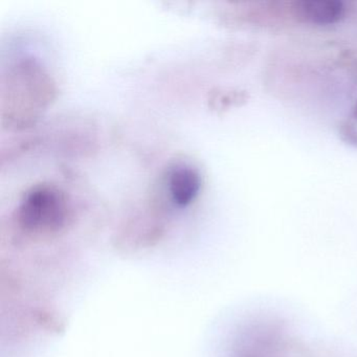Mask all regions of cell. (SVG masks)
Masks as SVG:
<instances>
[{
	"mask_svg": "<svg viewBox=\"0 0 357 357\" xmlns=\"http://www.w3.org/2000/svg\"><path fill=\"white\" fill-rule=\"evenodd\" d=\"M16 223L26 235H56L72 219V208L66 192L50 183L31 188L16 208Z\"/></svg>",
	"mask_w": 357,
	"mask_h": 357,
	"instance_id": "obj_1",
	"label": "cell"
},
{
	"mask_svg": "<svg viewBox=\"0 0 357 357\" xmlns=\"http://www.w3.org/2000/svg\"><path fill=\"white\" fill-rule=\"evenodd\" d=\"M202 178L197 170L190 166H177L168 175V192L175 206L185 208L197 198Z\"/></svg>",
	"mask_w": 357,
	"mask_h": 357,
	"instance_id": "obj_2",
	"label": "cell"
},
{
	"mask_svg": "<svg viewBox=\"0 0 357 357\" xmlns=\"http://www.w3.org/2000/svg\"><path fill=\"white\" fill-rule=\"evenodd\" d=\"M296 10L301 20L317 26L336 24L344 15V3L337 0H302Z\"/></svg>",
	"mask_w": 357,
	"mask_h": 357,
	"instance_id": "obj_3",
	"label": "cell"
},
{
	"mask_svg": "<svg viewBox=\"0 0 357 357\" xmlns=\"http://www.w3.org/2000/svg\"><path fill=\"white\" fill-rule=\"evenodd\" d=\"M355 114H356V116H357V105H356V107H355Z\"/></svg>",
	"mask_w": 357,
	"mask_h": 357,
	"instance_id": "obj_4",
	"label": "cell"
}]
</instances>
